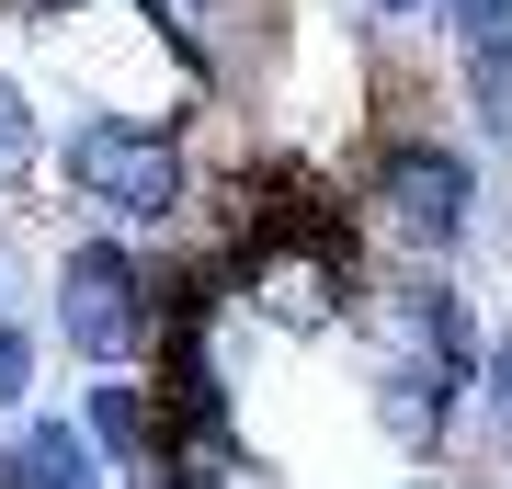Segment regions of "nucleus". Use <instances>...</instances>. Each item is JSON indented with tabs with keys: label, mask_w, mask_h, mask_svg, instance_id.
Wrapping results in <instances>:
<instances>
[{
	"label": "nucleus",
	"mask_w": 512,
	"mask_h": 489,
	"mask_svg": "<svg viewBox=\"0 0 512 489\" xmlns=\"http://www.w3.org/2000/svg\"><path fill=\"white\" fill-rule=\"evenodd\" d=\"M69 182L103 217H171V205H183V148L160 126H92L69 148Z\"/></svg>",
	"instance_id": "nucleus-2"
},
{
	"label": "nucleus",
	"mask_w": 512,
	"mask_h": 489,
	"mask_svg": "<svg viewBox=\"0 0 512 489\" xmlns=\"http://www.w3.org/2000/svg\"><path fill=\"white\" fill-rule=\"evenodd\" d=\"M478 91H490V126L512 137V57H478Z\"/></svg>",
	"instance_id": "nucleus-12"
},
{
	"label": "nucleus",
	"mask_w": 512,
	"mask_h": 489,
	"mask_svg": "<svg viewBox=\"0 0 512 489\" xmlns=\"http://www.w3.org/2000/svg\"><path fill=\"white\" fill-rule=\"evenodd\" d=\"M376 194H387V217H399L410 239H456L467 205H478V182H467V160H444V148H387Z\"/></svg>",
	"instance_id": "nucleus-4"
},
{
	"label": "nucleus",
	"mask_w": 512,
	"mask_h": 489,
	"mask_svg": "<svg viewBox=\"0 0 512 489\" xmlns=\"http://www.w3.org/2000/svg\"><path fill=\"white\" fill-rule=\"evenodd\" d=\"M456 35L467 57H512V0H456Z\"/></svg>",
	"instance_id": "nucleus-10"
},
{
	"label": "nucleus",
	"mask_w": 512,
	"mask_h": 489,
	"mask_svg": "<svg viewBox=\"0 0 512 489\" xmlns=\"http://www.w3.org/2000/svg\"><path fill=\"white\" fill-rule=\"evenodd\" d=\"M23 171H35V114H23V91L0 80V194H12Z\"/></svg>",
	"instance_id": "nucleus-9"
},
{
	"label": "nucleus",
	"mask_w": 512,
	"mask_h": 489,
	"mask_svg": "<svg viewBox=\"0 0 512 489\" xmlns=\"http://www.w3.org/2000/svg\"><path fill=\"white\" fill-rule=\"evenodd\" d=\"M57 330H69L92 364H126V353L148 342V273L114 251V239L69 251V273H57Z\"/></svg>",
	"instance_id": "nucleus-1"
},
{
	"label": "nucleus",
	"mask_w": 512,
	"mask_h": 489,
	"mask_svg": "<svg viewBox=\"0 0 512 489\" xmlns=\"http://www.w3.org/2000/svg\"><path fill=\"white\" fill-rule=\"evenodd\" d=\"M0 489H92V455L57 421H23V444H0Z\"/></svg>",
	"instance_id": "nucleus-6"
},
{
	"label": "nucleus",
	"mask_w": 512,
	"mask_h": 489,
	"mask_svg": "<svg viewBox=\"0 0 512 489\" xmlns=\"http://www.w3.org/2000/svg\"><path fill=\"white\" fill-rule=\"evenodd\" d=\"M239 285H251V319L262 330H330V319H342V262H330L319 239H308V251H296V239L251 251Z\"/></svg>",
	"instance_id": "nucleus-3"
},
{
	"label": "nucleus",
	"mask_w": 512,
	"mask_h": 489,
	"mask_svg": "<svg viewBox=\"0 0 512 489\" xmlns=\"http://www.w3.org/2000/svg\"><path fill=\"white\" fill-rule=\"evenodd\" d=\"M376 387H387V399H376V410H387V433H399V444H433V433H444V387H456V364H433V353H399Z\"/></svg>",
	"instance_id": "nucleus-5"
},
{
	"label": "nucleus",
	"mask_w": 512,
	"mask_h": 489,
	"mask_svg": "<svg viewBox=\"0 0 512 489\" xmlns=\"http://www.w3.org/2000/svg\"><path fill=\"white\" fill-rule=\"evenodd\" d=\"M35 12H57V0H35Z\"/></svg>",
	"instance_id": "nucleus-15"
},
{
	"label": "nucleus",
	"mask_w": 512,
	"mask_h": 489,
	"mask_svg": "<svg viewBox=\"0 0 512 489\" xmlns=\"http://www.w3.org/2000/svg\"><path fill=\"white\" fill-rule=\"evenodd\" d=\"M183 489H274V478H262V467H251V455H239V444L194 433V444H183Z\"/></svg>",
	"instance_id": "nucleus-8"
},
{
	"label": "nucleus",
	"mask_w": 512,
	"mask_h": 489,
	"mask_svg": "<svg viewBox=\"0 0 512 489\" xmlns=\"http://www.w3.org/2000/svg\"><path fill=\"white\" fill-rule=\"evenodd\" d=\"M92 444H114V455H148V399L126 376L103 364V387H92Z\"/></svg>",
	"instance_id": "nucleus-7"
},
{
	"label": "nucleus",
	"mask_w": 512,
	"mask_h": 489,
	"mask_svg": "<svg viewBox=\"0 0 512 489\" xmlns=\"http://www.w3.org/2000/svg\"><path fill=\"white\" fill-rule=\"evenodd\" d=\"M376 12H410V0H376Z\"/></svg>",
	"instance_id": "nucleus-14"
},
{
	"label": "nucleus",
	"mask_w": 512,
	"mask_h": 489,
	"mask_svg": "<svg viewBox=\"0 0 512 489\" xmlns=\"http://www.w3.org/2000/svg\"><path fill=\"white\" fill-rule=\"evenodd\" d=\"M501 421H512V342H501Z\"/></svg>",
	"instance_id": "nucleus-13"
},
{
	"label": "nucleus",
	"mask_w": 512,
	"mask_h": 489,
	"mask_svg": "<svg viewBox=\"0 0 512 489\" xmlns=\"http://www.w3.org/2000/svg\"><path fill=\"white\" fill-rule=\"evenodd\" d=\"M23 387H35V342L0 319V410H23Z\"/></svg>",
	"instance_id": "nucleus-11"
}]
</instances>
